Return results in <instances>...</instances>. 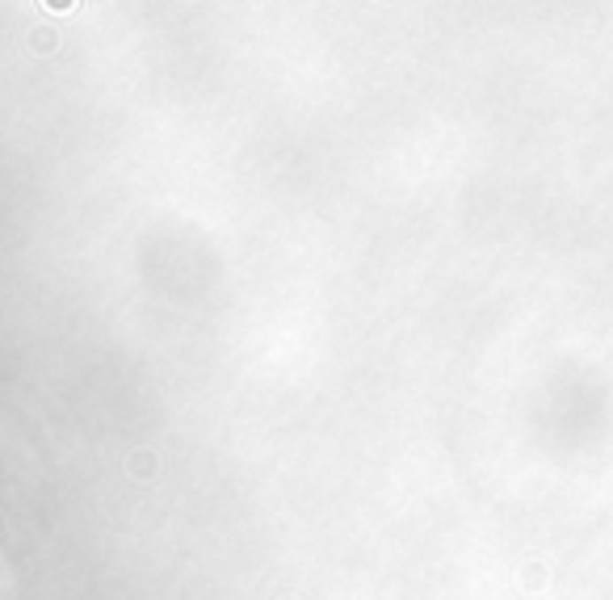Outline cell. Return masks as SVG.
Listing matches in <instances>:
<instances>
[{"label": "cell", "mask_w": 613, "mask_h": 600, "mask_svg": "<svg viewBox=\"0 0 613 600\" xmlns=\"http://www.w3.org/2000/svg\"><path fill=\"white\" fill-rule=\"evenodd\" d=\"M43 9L47 13H67V9H76V0H43Z\"/></svg>", "instance_id": "1"}]
</instances>
